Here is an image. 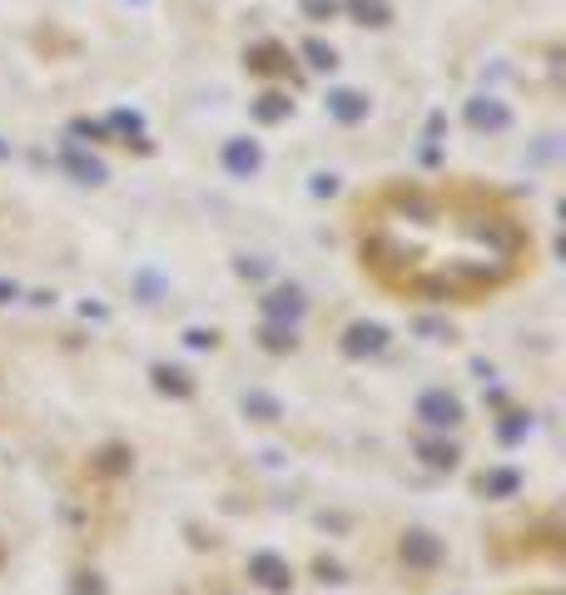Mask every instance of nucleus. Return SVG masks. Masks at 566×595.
<instances>
[{"instance_id": "f257e3e1", "label": "nucleus", "mask_w": 566, "mask_h": 595, "mask_svg": "<svg viewBox=\"0 0 566 595\" xmlns=\"http://www.w3.org/2000/svg\"><path fill=\"white\" fill-rule=\"evenodd\" d=\"M417 417H423L427 427H457V422H463V402H457L453 392L433 387V392L417 397Z\"/></svg>"}, {"instance_id": "ddd939ff", "label": "nucleus", "mask_w": 566, "mask_h": 595, "mask_svg": "<svg viewBox=\"0 0 566 595\" xmlns=\"http://www.w3.org/2000/svg\"><path fill=\"white\" fill-rule=\"evenodd\" d=\"M333 114H338V120H363V114H368V100H363V94H353V90H338V94H333Z\"/></svg>"}, {"instance_id": "aec40b11", "label": "nucleus", "mask_w": 566, "mask_h": 595, "mask_svg": "<svg viewBox=\"0 0 566 595\" xmlns=\"http://www.w3.org/2000/svg\"><path fill=\"white\" fill-rule=\"evenodd\" d=\"M318 576H323V580H343V571L333 566V561H318Z\"/></svg>"}, {"instance_id": "0eeeda50", "label": "nucleus", "mask_w": 566, "mask_h": 595, "mask_svg": "<svg viewBox=\"0 0 566 595\" xmlns=\"http://www.w3.org/2000/svg\"><path fill=\"white\" fill-rule=\"evenodd\" d=\"M467 120L477 124V130H507V124H512V114L502 110V104H492V100H487V104H482V100H472V104H467Z\"/></svg>"}, {"instance_id": "1a4fd4ad", "label": "nucleus", "mask_w": 566, "mask_h": 595, "mask_svg": "<svg viewBox=\"0 0 566 595\" xmlns=\"http://www.w3.org/2000/svg\"><path fill=\"white\" fill-rule=\"evenodd\" d=\"M477 486H482L487 496H497V502H502V496H517V492H522V476L512 472V466H497V472H487Z\"/></svg>"}, {"instance_id": "2eb2a0df", "label": "nucleus", "mask_w": 566, "mask_h": 595, "mask_svg": "<svg viewBox=\"0 0 566 595\" xmlns=\"http://www.w3.org/2000/svg\"><path fill=\"white\" fill-rule=\"evenodd\" d=\"M130 462H134V456L124 452V446H104V452H100V462H94V466H100L104 476H120V472H130Z\"/></svg>"}, {"instance_id": "39448f33", "label": "nucleus", "mask_w": 566, "mask_h": 595, "mask_svg": "<svg viewBox=\"0 0 566 595\" xmlns=\"http://www.w3.org/2000/svg\"><path fill=\"white\" fill-rule=\"evenodd\" d=\"M303 307H308V303H303L298 288H274V293L264 298V313L274 317V323H298Z\"/></svg>"}, {"instance_id": "6e6552de", "label": "nucleus", "mask_w": 566, "mask_h": 595, "mask_svg": "<svg viewBox=\"0 0 566 595\" xmlns=\"http://www.w3.org/2000/svg\"><path fill=\"white\" fill-rule=\"evenodd\" d=\"M417 456H423V466H433V472H453L463 452H457L453 442H423L417 446Z\"/></svg>"}, {"instance_id": "dca6fc26", "label": "nucleus", "mask_w": 566, "mask_h": 595, "mask_svg": "<svg viewBox=\"0 0 566 595\" xmlns=\"http://www.w3.org/2000/svg\"><path fill=\"white\" fill-rule=\"evenodd\" d=\"M527 427H532V417H522V412H512V417L502 422V442H517Z\"/></svg>"}, {"instance_id": "9b49d317", "label": "nucleus", "mask_w": 566, "mask_h": 595, "mask_svg": "<svg viewBox=\"0 0 566 595\" xmlns=\"http://www.w3.org/2000/svg\"><path fill=\"white\" fill-rule=\"evenodd\" d=\"M224 164L234 169V174H254V169H259V144L254 140H234V144L224 149Z\"/></svg>"}, {"instance_id": "20e7f679", "label": "nucleus", "mask_w": 566, "mask_h": 595, "mask_svg": "<svg viewBox=\"0 0 566 595\" xmlns=\"http://www.w3.org/2000/svg\"><path fill=\"white\" fill-rule=\"evenodd\" d=\"M249 576H254L264 590H288V586H293V571H288V561H283V556H274V551H259V556L249 561Z\"/></svg>"}, {"instance_id": "6ab92c4d", "label": "nucleus", "mask_w": 566, "mask_h": 595, "mask_svg": "<svg viewBox=\"0 0 566 595\" xmlns=\"http://www.w3.org/2000/svg\"><path fill=\"white\" fill-rule=\"evenodd\" d=\"M75 595H104V586L90 576V571H80V580H75Z\"/></svg>"}, {"instance_id": "4468645a", "label": "nucleus", "mask_w": 566, "mask_h": 595, "mask_svg": "<svg viewBox=\"0 0 566 595\" xmlns=\"http://www.w3.org/2000/svg\"><path fill=\"white\" fill-rule=\"evenodd\" d=\"M65 169H70V174H80L85 184H100V179H104V164H100V159H85V154H65Z\"/></svg>"}, {"instance_id": "f03ea898", "label": "nucleus", "mask_w": 566, "mask_h": 595, "mask_svg": "<svg viewBox=\"0 0 566 595\" xmlns=\"http://www.w3.org/2000/svg\"><path fill=\"white\" fill-rule=\"evenodd\" d=\"M397 551H403V561H407L413 571H433V566H443V541H437L433 531H407Z\"/></svg>"}, {"instance_id": "a211bd4d", "label": "nucleus", "mask_w": 566, "mask_h": 595, "mask_svg": "<svg viewBox=\"0 0 566 595\" xmlns=\"http://www.w3.org/2000/svg\"><path fill=\"white\" fill-rule=\"evenodd\" d=\"M283 110H288V104H283V100H278V94H268V100H264V104H259V120H278V114H283Z\"/></svg>"}, {"instance_id": "412c9836", "label": "nucleus", "mask_w": 566, "mask_h": 595, "mask_svg": "<svg viewBox=\"0 0 566 595\" xmlns=\"http://www.w3.org/2000/svg\"><path fill=\"white\" fill-rule=\"evenodd\" d=\"M15 298V283H0V303H10Z\"/></svg>"}, {"instance_id": "9d476101", "label": "nucleus", "mask_w": 566, "mask_h": 595, "mask_svg": "<svg viewBox=\"0 0 566 595\" xmlns=\"http://www.w3.org/2000/svg\"><path fill=\"white\" fill-rule=\"evenodd\" d=\"M244 417H254V422H278L283 407H278L274 392H244Z\"/></svg>"}, {"instance_id": "4be33fe9", "label": "nucleus", "mask_w": 566, "mask_h": 595, "mask_svg": "<svg viewBox=\"0 0 566 595\" xmlns=\"http://www.w3.org/2000/svg\"><path fill=\"white\" fill-rule=\"evenodd\" d=\"M5 154H10V149H5V144H0V159H5Z\"/></svg>"}, {"instance_id": "423d86ee", "label": "nucleus", "mask_w": 566, "mask_h": 595, "mask_svg": "<svg viewBox=\"0 0 566 595\" xmlns=\"http://www.w3.org/2000/svg\"><path fill=\"white\" fill-rule=\"evenodd\" d=\"M154 387L164 392V397H194V377H189L184 367H170V363H154L150 367Z\"/></svg>"}, {"instance_id": "f8f14e48", "label": "nucleus", "mask_w": 566, "mask_h": 595, "mask_svg": "<svg viewBox=\"0 0 566 595\" xmlns=\"http://www.w3.org/2000/svg\"><path fill=\"white\" fill-rule=\"evenodd\" d=\"M259 343H264L268 353H293L298 337H293V323H274V317H268V327L259 333Z\"/></svg>"}, {"instance_id": "7ed1b4c3", "label": "nucleus", "mask_w": 566, "mask_h": 595, "mask_svg": "<svg viewBox=\"0 0 566 595\" xmlns=\"http://www.w3.org/2000/svg\"><path fill=\"white\" fill-rule=\"evenodd\" d=\"M338 347L348 357H373V353H383V347H387V327L383 323H353L348 333H343Z\"/></svg>"}, {"instance_id": "f3484780", "label": "nucleus", "mask_w": 566, "mask_h": 595, "mask_svg": "<svg viewBox=\"0 0 566 595\" xmlns=\"http://www.w3.org/2000/svg\"><path fill=\"white\" fill-rule=\"evenodd\" d=\"M184 343L194 347V353H204V347H214V343H219V337L209 333V327H189V333H184Z\"/></svg>"}]
</instances>
